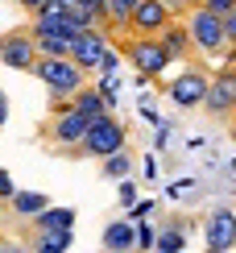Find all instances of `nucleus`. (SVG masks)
<instances>
[{
	"label": "nucleus",
	"mask_w": 236,
	"mask_h": 253,
	"mask_svg": "<svg viewBox=\"0 0 236 253\" xmlns=\"http://www.w3.org/2000/svg\"><path fill=\"white\" fill-rule=\"evenodd\" d=\"M13 195H17L13 178H8V170H0V199H8V204H13Z\"/></svg>",
	"instance_id": "bb28decb"
},
{
	"label": "nucleus",
	"mask_w": 236,
	"mask_h": 253,
	"mask_svg": "<svg viewBox=\"0 0 236 253\" xmlns=\"http://www.w3.org/2000/svg\"><path fill=\"white\" fill-rule=\"evenodd\" d=\"M116 199H120V208H124V212H133V208L141 204V199H137V183H133V178H124V183H120Z\"/></svg>",
	"instance_id": "5701e85b"
},
{
	"label": "nucleus",
	"mask_w": 236,
	"mask_h": 253,
	"mask_svg": "<svg viewBox=\"0 0 236 253\" xmlns=\"http://www.w3.org/2000/svg\"><path fill=\"white\" fill-rule=\"evenodd\" d=\"M116 62H120V54H116V50H108V54H104V62H100V71H95V75H112V71H116Z\"/></svg>",
	"instance_id": "cd10ccee"
},
{
	"label": "nucleus",
	"mask_w": 236,
	"mask_h": 253,
	"mask_svg": "<svg viewBox=\"0 0 236 253\" xmlns=\"http://www.w3.org/2000/svg\"><path fill=\"white\" fill-rule=\"evenodd\" d=\"M104 249H108V253L137 249V224H128V220H112V224L104 228Z\"/></svg>",
	"instance_id": "ddd939ff"
},
{
	"label": "nucleus",
	"mask_w": 236,
	"mask_h": 253,
	"mask_svg": "<svg viewBox=\"0 0 236 253\" xmlns=\"http://www.w3.org/2000/svg\"><path fill=\"white\" fill-rule=\"evenodd\" d=\"M71 104H75V108H79V112H83L87 121L112 117V112H108V100H104V91H100V87H83V91H79V96H75Z\"/></svg>",
	"instance_id": "dca6fc26"
},
{
	"label": "nucleus",
	"mask_w": 236,
	"mask_h": 253,
	"mask_svg": "<svg viewBox=\"0 0 236 253\" xmlns=\"http://www.w3.org/2000/svg\"><path fill=\"white\" fill-rule=\"evenodd\" d=\"M203 108H207L211 117H232L236 112V67H224L220 75H211V87H207Z\"/></svg>",
	"instance_id": "1a4fd4ad"
},
{
	"label": "nucleus",
	"mask_w": 236,
	"mask_h": 253,
	"mask_svg": "<svg viewBox=\"0 0 236 253\" xmlns=\"http://www.w3.org/2000/svg\"><path fill=\"white\" fill-rule=\"evenodd\" d=\"M34 75L46 83V91L54 100H62V104H71L83 87H87V71H79L71 58H41L34 67Z\"/></svg>",
	"instance_id": "f257e3e1"
},
{
	"label": "nucleus",
	"mask_w": 236,
	"mask_h": 253,
	"mask_svg": "<svg viewBox=\"0 0 236 253\" xmlns=\"http://www.w3.org/2000/svg\"><path fill=\"white\" fill-rule=\"evenodd\" d=\"M104 54H108V38H104V29H87V34H79V42H75L71 62L79 71H87V75H95L100 62H104Z\"/></svg>",
	"instance_id": "9d476101"
},
{
	"label": "nucleus",
	"mask_w": 236,
	"mask_h": 253,
	"mask_svg": "<svg viewBox=\"0 0 236 253\" xmlns=\"http://www.w3.org/2000/svg\"><path fill=\"white\" fill-rule=\"evenodd\" d=\"M79 154H87V158H116V154H124V125L116 121V117H100V121H91V129L87 137H83V150Z\"/></svg>",
	"instance_id": "7ed1b4c3"
},
{
	"label": "nucleus",
	"mask_w": 236,
	"mask_h": 253,
	"mask_svg": "<svg viewBox=\"0 0 236 253\" xmlns=\"http://www.w3.org/2000/svg\"><path fill=\"white\" fill-rule=\"evenodd\" d=\"M0 253H34L29 245H17V241H0Z\"/></svg>",
	"instance_id": "7c9ffc66"
},
{
	"label": "nucleus",
	"mask_w": 236,
	"mask_h": 253,
	"mask_svg": "<svg viewBox=\"0 0 236 253\" xmlns=\"http://www.w3.org/2000/svg\"><path fill=\"white\" fill-rule=\"evenodd\" d=\"M46 208H54V204H50V195H41V191H17L13 195V212L25 216V220H38Z\"/></svg>",
	"instance_id": "a211bd4d"
},
{
	"label": "nucleus",
	"mask_w": 236,
	"mask_h": 253,
	"mask_svg": "<svg viewBox=\"0 0 236 253\" xmlns=\"http://www.w3.org/2000/svg\"><path fill=\"white\" fill-rule=\"evenodd\" d=\"M91 121L83 117L75 104H62V108H54V117L46 121V129H41V137H46L50 145H83V137H87Z\"/></svg>",
	"instance_id": "f03ea898"
},
{
	"label": "nucleus",
	"mask_w": 236,
	"mask_h": 253,
	"mask_svg": "<svg viewBox=\"0 0 236 253\" xmlns=\"http://www.w3.org/2000/svg\"><path fill=\"white\" fill-rule=\"evenodd\" d=\"M0 125H4V96H0Z\"/></svg>",
	"instance_id": "f704fd0d"
},
{
	"label": "nucleus",
	"mask_w": 236,
	"mask_h": 253,
	"mask_svg": "<svg viewBox=\"0 0 236 253\" xmlns=\"http://www.w3.org/2000/svg\"><path fill=\"white\" fill-rule=\"evenodd\" d=\"M34 42H38L41 58H71L79 34H38V29H34Z\"/></svg>",
	"instance_id": "4468645a"
},
{
	"label": "nucleus",
	"mask_w": 236,
	"mask_h": 253,
	"mask_svg": "<svg viewBox=\"0 0 236 253\" xmlns=\"http://www.w3.org/2000/svg\"><path fill=\"white\" fill-rule=\"evenodd\" d=\"M166 8H170V13H195V4H191V0H166Z\"/></svg>",
	"instance_id": "c85d7f7f"
},
{
	"label": "nucleus",
	"mask_w": 236,
	"mask_h": 253,
	"mask_svg": "<svg viewBox=\"0 0 236 253\" xmlns=\"http://www.w3.org/2000/svg\"><path fill=\"white\" fill-rule=\"evenodd\" d=\"M0 62L13 71H34L41 62V50L34 42V29H13V34L0 38Z\"/></svg>",
	"instance_id": "39448f33"
},
{
	"label": "nucleus",
	"mask_w": 236,
	"mask_h": 253,
	"mask_svg": "<svg viewBox=\"0 0 236 253\" xmlns=\"http://www.w3.org/2000/svg\"><path fill=\"white\" fill-rule=\"evenodd\" d=\"M141 0H108V29H128Z\"/></svg>",
	"instance_id": "aec40b11"
},
{
	"label": "nucleus",
	"mask_w": 236,
	"mask_h": 253,
	"mask_svg": "<svg viewBox=\"0 0 236 253\" xmlns=\"http://www.w3.org/2000/svg\"><path fill=\"white\" fill-rule=\"evenodd\" d=\"M38 233H71L75 228V208H46L38 220H34Z\"/></svg>",
	"instance_id": "2eb2a0df"
},
{
	"label": "nucleus",
	"mask_w": 236,
	"mask_h": 253,
	"mask_svg": "<svg viewBox=\"0 0 236 253\" xmlns=\"http://www.w3.org/2000/svg\"><path fill=\"white\" fill-rule=\"evenodd\" d=\"M128 170H133V158H128V150H124V154H116V158H108V162H104V174H108V178H124Z\"/></svg>",
	"instance_id": "412c9836"
},
{
	"label": "nucleus",
	"mask_w": 236,
	"mask_h": 253,
	"mask_svg": "<svg viewBox=\"0 0 236 253\" xmlns=\"http://www.w3.org/2000/svg\"><path fill=\"white\" fill-rule=\"evenodd\" d=\"M166 141H170V129H166V125H157V137H154V145H157V150H166Z\"/></svg>",
	"instance_id": "473e14b6"
},
{
	"label": "nucleus",
	"mask_w": 236,
	"mask_h": 253,
	"mask_svg": "<svg viewBox=\"0 0 236 253\" xmlns=\"http://www.w3.org/2000/svg\"><path fill=\"white\" fill-rule=\"evenodd\" d=\"M29 29H38V34H79L67 21V4H46L41 13H34V25Z\"/></svg>",
	"instance_id": "f8f14e48"
},
{
	"label": "nucleus",
	"mask_w": 236,
	"mask_h": 253,
	"mask_svg": "<svg viewBox=\"0 0 236 253\" xmlns=\"http://www.w3.org/2000/svg\"><path fill=\"white\" fill-rule=\"evenodd\" d=\"M137 249L141 253H149V249H157V233H154V224H137Z\"/></svg>",
	"instance_id": "b1692460"
},
{
	"label": "nucleus",
	"mask_w": 236,
	"mask_h": 253,
	"mask_svg": "<svg viewBox=\"0 0 236 253\" xmlns=\"http://www.w3.org/2000/svg\"><path fill=\"white\" fill-rule=\"evenodd\" d=\"M162 46L170 50V58H187V54H191V46H195V42H191L187 21H182V25H170V29H166V34H162Z\"/></svg>",
	"instance_id": "6ab92c4d"
},
{
	"label": "nucleus",
	"mask_w": 236,
	"mask_h": 253,
	"mask_svg": "<svg viewBox=\"0 0 236 253\" xmlns=\"http://www.w3.org/2000/svg\"><path fill=\"white\" fill-rule=\"evenodd\" d=\"M141 170H145V178H154V183H162V178H157V162H154V158H145V166H141Z\"/></svg>",
	"instance_id": "72a5a7b5"
},
{
	"label": "nucleus",
	"mask_w": 236,
	"mask_h": 253,
	"mask_svg": "<svg viewBox=\"0 0 236 253\" xmlns=\"http://www.w3.org/2000/svg\"><path fill=\"white\" fill-rule=\"evenodd\" d=\"M154 208H157V204H154V199H141V204H137V208H133V212H128L124 220H128V224H141V220H145L149 212H154Z\"/></svg>",
	"instance_id": "a878e982"
},
{
	"label": "nucleus",
	"mask_w": 236,
	"mask_h": 253,
	"mask_svg": "<svg viewBox=\"0 0 236 253\" xmlns=\"http://www.w3.org/2000/svg\"><path fill=\"white\" fill-rule=\"evenodd\" d=\"M182 249V228H162L157 233V253H178Z\"/></svg>",
	"instance_id": "4be33fe9"
},
{
	"label": "nucleus",
	"mask_w": 236,
	"mask_h": 253,
	"mask_svg": "<svg viewBox=\"0 0 236 253\" xmlns=\"http://www.w3.org/2000/svg\"><path fill=\"white\" fill-rule=\"evenodd\" d=\"M187 29H191V42L203 50L207 58H220L228 50V34H224V17L207 13V8H195L187 17Z\"/></svg>",
	"instance_id": "20e7f679"
},
{
	"label": "nucleus",
	"mask_w": 236,
	"mask_h": 253,
	"mask_svg": "<svg viewBox=\"0 0 236 253\" xmlns=\"http://www.w3.org/2000/svg\"><path fill=\"white\" fill-rule=\"evenodd\" d=\"M207 87H211V75L207 71H199V67H191V71H182L178 79H170V100L178 104V108H203V100H207Z\"/></svg>",
	"instance_id": "0eeeda50"
},
{
	"label": "nucleus",
	"mask_w": 236,
	"mask_h": 253,
	"mask_svg": "<svg viewBox=\"0 0 236 253\" xmlns=\"http://www.w3.org/2000/svg\"><path fill=\"white\" fill-rule=\"evenodd\" d=\"M75 245V228L71 233H38L34 228V237H29V249L34 253H67Z\"/></svg>",
	"instance_id": "f3484780"
},
{
	"label": "nucleus",
	"mask_w": 236,
	"mask_h": 253,
	"mask_svg": "<svg viewBox=\"0 0 236 253\" xmlns=\"http://www.w3.org/2000/svg\"><path fill=\"white\" fill-rule=\"evenodd\" d=\"M124 54H128V62L137 67V75H149V79L162 75L170 62H174V58H170V50L162 46V38H133V42L124 46Z\"/></svg>",
	"instance_id": "423d86ee"
},
{
	"label": "nucleus",
	"mask_w": 236,
	"mask_h": 253,
	"mask_svg": "<svg viewBox=\"0 0 236 253\" xmlns=\"http://www.w3.org/2000/svg\"><path fill=\"white\" fill-rule=\"evenodd\" d=\"M207 253H220V249H207Z\"/></svg>",
	"instance_id": "c9c22d12"
},
{
	"label": "nucleus",
	"mask_w": 236,
	"mask_h": 253,
	"mask_svg": "<svg viewBox=\"0 0 236 253\" xmlns=\"http://www.w3.org/2000/svg\"><path fill=\"white\" fill-rule=\"evenodd\" d=\"M174 25V13L166 8V0H141V8L133 13V34L137 38H162L166 29Z\"/></svg>",
	"instance_id": "6e6552de"
},
{
	"label": "nucleus",
	"mask_w": 236,
	"mask_h": 253,
	"mask_svg": "<svg viewBox=\"0 0 236 253\" xmlns=\"http://www.w3.org/2000/svg\"><path fill=\"white\" fill-rule=\"evenodd\" d=\"M207 249H220V253H236V212L232 208H216L207 216Z\"/></svg>",
	"instance_id": "9b49d317"
},
{
	"label": "nucleus",
	"mask_w": 236,
	"mask_h": 253,
	"mask_svg": "<svg viewBox=\"0 0 236 253\" xmlns=\"http://www.w3.org/2000/svg\"><path fill=\"white\" fill-rule=\"evenodd\" d=\"M17 4H21V8H25V13H41V8H46V4H50V0H17Z\"/></svg>",
	"instance_id": "2f4dec72"
},
{
	"label": "nucleus",
	"mask_w": 236,
	"mask_h": 253,
	"mask_svg": "<svg viewBox=\"0 0 236 253\" xmlns=\"http://www.w3.org/2000/svg\"><path fill=\"white\" fill-rule=\"evenodd\" d=\"M224 34H228V46H236V13L224 17Z\"/></svg>",
	"instance_id": "c756f323"
},
{
	"label": "nucleus",
	"mask_w": 236,
	"mask_h": 253,
	"mask_svg": "<svg viewBox=\"0 0 236 253\" xmlns=\"http://www.w3.org/2000/svg\"><path fill=\"white\" fill-rule=\"evenodd\" d=\"M203 8L216 17H228V13H236V0H203Z\"/></svg>",
	"instance_id": "393cba45"
}]
</instances>
